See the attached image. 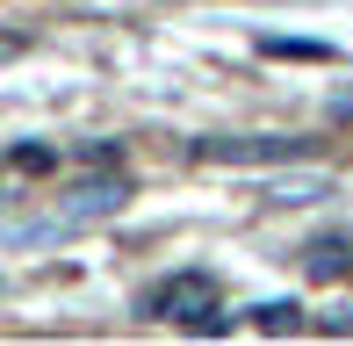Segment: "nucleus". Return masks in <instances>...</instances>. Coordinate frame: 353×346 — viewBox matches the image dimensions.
<instances>
[{"instance_id":"1","label":"nucleus","mask_w":353,"mask_h":346,"mask_svg":"<svg viewBox=\"0 0 353 346\" xmlns=\"http://www.w3.org/2000/svg\"><path fill=\"white\" fill-rule=\"evenodd\" d=\"M144 318L181 325V332H231V303L210 274H173L159 289H144Z\"/></svg>"},{"instance_id":"2","label":"nucleus","mask_w":353,"mask_h":346,"mask_svg":"<svg viewBox=\"0 0 353 346\" xmlns=\"http://www.w3.org/2000/svg\"><path fill=\"white\" fill-rule=\"evenodd\" d=\"M195 159L202 166H288V159H310V137H202Z\"/></svg>"},{"instance_id":"3","label":"nucleus","mask_w":353,"mask_h":346,"mask_svg":"<svg viewBox=\"0 0 353 346\" xmlns=\"http://www.w3.org/2000/svg\"><path fill=\"white\" fill-rule=\"evenodd\" d=\"M346 267H353V245H346V238H317V245H310V274H317V281L346 274Z\"/></svg>"},{"instance_id":"4","label":"nucleus","mask_w":353,"mask_h":346,"mask_svg":"<svg viewBox=\"0 0 353 346\" xmlns=\"http://www.w3.org/2000/svg\"><path fill=\"white\" fill-rule=\"evenodd\" d=\"M252 325L281 339V332H303V310H296V303H260V310H252Z\"/></svg>"},{"instance_id":"5","label":"nucleus","mask_w":353,"mask_h":346,"mask_svg":"<svg viewBox=\"0 0 353 346\" xmlns=\"http://www.w3.org/2000/svg\"><path fill=\"white\" fill-rule=\"evenodd\" d=\"M267 58H332V43H310V37H260Z\"/></svg>"},{"instance_id":"6","label":"nucleus","mask_w":353,"mask_h":346,"mask_svg":"<svg viewBox=\"0 0 353 346\" xmlns=\"http://www.w3.org/2000/svg\"><path fill=\"white\" fill-rule=\"evenodd\" d=\"M8 166H14V173H51V166H58V152H51V145H14V152H8Z\"/></svg>"},{"instance_id":"7","label":"nucleus","mask_w":353,"mask_h":346,"mask_svg":"<svg viewBox=\"0 0 353 346\" xmlns=\"http://www.w3.org/2000/svg\"><path fill=\"white\" fill-rule=\"evenodd\" d=\"M29 51V37H14V29H0V65H8V58H22Z\"/></svg>"}]
</instances>
